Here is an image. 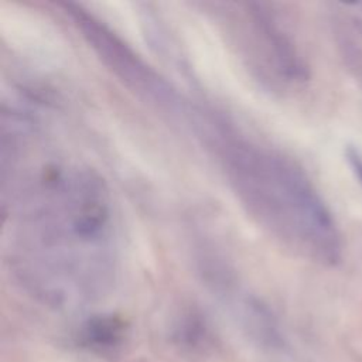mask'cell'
I'll use <instances>...</instances> for the list:
<instances>
[{"mask_svg": "<svg viewBox=\"0 0 362 362\" xmlns=\"http://www.w3.org/2000/svg\"><path fill=\"white\" fill-rule=\"evenodd\" d=\"M6 262L35 300L66 308L106 296L119 272L115 204L92 168L48 161L10 174Z\"/></svg>", "mask_w": 362, "mask_h": 362, "instance_id": "cell-1", "label": "cell"}, {"mask_svg": "<svg viewBox=\"0 0 362 362\" xmlns=\"http://www.w3.org/2000/svg\"><path fill=\"white\" fill-rule=\"evenodd\" d=\"M194 140L205 150L249 218L283 247L331 262L338 252L332 216L307 174L281 151L209 109Z\"/></svg>", "mask_w": 362, "mask_h": 362, "instance_id": "cell-2", "label": "cell"}, {"mask_svg": "<svg viewBox=\"0 0 362 362\" xmlns=\"http://www.w3.org/2000/svg\"><path fill=\"white\" fill-rule=\"evenodd\" d=\"M215 20L260 81H294L303 66L291 41L276 17L262 3H215Z\"/></svg>", "mask_w": 362, "mask_h": 362, "instance_id": "cell-3", "label": "cell"}, {"mask_svg": "<svg viewBox=\"0 0 362 362\" xmlns=\"http://www.w3.org/2000/svg\"><path fill=\"white\" fill-rule=\"evenodd\" d=\"M345 156H346V160H348L352 171L355 173V175L358 177V180L362 184V154L359 153L358 148L349 146L345 151Z\"/></svg>", "mask_w": 362, "mask_h": 362, "instance_id": "cell-4", "label": "cell"}]
</instances>
